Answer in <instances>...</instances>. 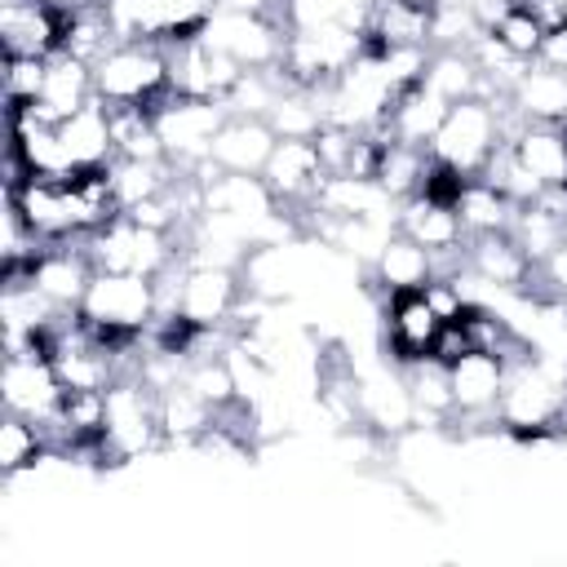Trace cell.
<instances>
[{"label":"cell","instance_id":"obj_1","mask_svg":"<svg viewBox=\"0 0 567 567\" xmlns=\"http://www.w3.org/2000/svg\"><path fill=\"white\" fill-rule=\"evenodd\" d=\"M151 115H155V133L164 142V159L177 164V168H199L208 164V151H213V137L217 128L226 124V102H213V97H190V93H177L173 84L159 89L151 102H142Z\"/></svg>","mask_w":567,"mask_h":567},{"label":"cell","instance_id":"obj_2","mask_svg":"<svg viewBox=\"0 0 567 567\" xmlns=\"http://www.w3.org/2000/svg\"><path fill=\"white\" fill-rule=\"evenodd\" d=\"M80 315L106 341L142 337L159 315L155 279L151 275H133V270H93V284H89V292L80 301Z\"/></svg>","mask_w":567,"mask_h":567},{"label":"cell","instance_id":"obj_3","mask_svg":"<svg viewBox=\"0 0 567 567\" xmlns=\"http://www.w3.org/2000/svg\"><path fill=\"white\" fill-rule=\"evenodd\" d=\"M159 390L146 385L142 377H120L106 385V430H102V452L106 465L137 461L146 452H159Z\"/></svg>","mask_w":567,"mask_h":567},{"label":"cell","instance_id":"obj_4","mask_svg":"<svg viewBox=\"0 0 567 567\" xmlns=\"http://www.w3.org/2000/svg\"><path fill=\"white\" fill-rule=\"evenodd\" d=\"M93 89L111 106H142L168 89V53L155 40H124L93 62Z\"/></svg>","mask_w":567,"mask_h":567},{"label":"cell","instance_id":"obj_5","mask_svg":"<svg viewBox=\"0 0 567 567\" xmlns=\"http://www.w3.org/2000/svg\"><path fill=\"white\" fill-rule=\"evenodd\" d=\"M501 146V128H496V111L487 97H465L456 106H447L434 142H430V155L452 164L456 173L465 177H478L487 168V159L496 155Z\"/></svg>","mask_w":567,"mask_h":567},{"label":"cell","instance_id":"obj_6","mask_svg":"<svg viewBox=\"0 0 567 567\" xmlns=\"http://www.w3.org/2000/svg\"><path fill=\"white\" fill-rule=\"evenodd\" d=\"M261 177H266L275 204H279L288 217H297L306 204H315V195H319L328 168H323V159H319L315 137H279L275 151H270V159H266V168H261Z\"/></svg>","mask_w":567,"mask_h":567},{"label":"cell","instance_id":"obj_7","mask_svg":"<svg viewBox=\"0 0 567 567\" xmlns=\"http://www.w3.org/2000/svg\"><path fill=\"white\" fill-rule=\"evenodd\" d=\"M204 40L217 44L221 53H230L239 66H279L288 31L279 22H270V18H257V13L213 9L208 22H204Z\"/></svg>","mask_w":567,"mask_h":567},{"label":"cell","instance_id":"obj_8","mask_svg":"<svg viewBox=\"0 0 567 567\" xmlns=\"http://www.w3.org/2000/svg\"><path fill=\"white\" fill-rule=\"evenodd\" d=\"M0 399H4V412L31 416V421H49L58 412V403H62V381H58L49 354H40V350L4 354Z\"/></svg>","mask_w":567,"mask_h":567},{"label":"cell","instance_id":"obj_9","mask_svg":"<svg viewBox=\"0 0 567 567\" xmlns=\"http://www.w3.org/2000/svg\"><path fill=\"white\" fill-rule=\"evenodd\" d=\"M381 315H385V341H381V350H385V359L394 368H403L412 359H425L434 350L439 332H443V319L425 301L421 288L416 292H390L385 306H381Z\"/></svg>","mask_w":567,"mask_h":567},{"label":"cell","instance_id":"obj_10","mask_svg":"<svg viewBox=\"0 0 567 567\" xmlns=\"http://www.w3.org/2000/svg\"><path fill=\"white\" fill-rule=\"evenodd\" d=\"M244 301L239 270L226 266H186L182 270V292H177V315L195 328H221Z\"/></svg>","mask_w":567,"mask_h":567},{"label":"cell","instance_id":"obj_11","mask_svg":"<svg viewBox=\"0 0 567 567\" xmlns=\"http://www.w3.org/2000/svg\"><path fill=\"white\" fill-rule=\"evenodd\" d=\"M447 377H452V416H465V421L496 416V403H501V390H505V363H501V354L465 350L461 359L447 363Z\"/></svg>","mask_w":567,"mask_h":567},{"label":"cell","instance_id":"obj_12","mask_svg":"<svg viewBox=\"0 0 567 567\" xmlns=\"http://www.w3.org/2000/svg\"><path fill=\"white\" fill-rule=\"evenodd\" d=\"M0 44L18 58H49L62 49V9L49 0H0Z\"/></svg>","mask_w":567,"mask_h":567},{"label":"cell","instance_id":"obj_13","mask_svg":"<svg viewBox=\"0 0 567 567\" xmlns=\"http://www.w3.org/2000/svg\"><path fill=\"white\" fill-rule=\"evenodd\" d=\"M275 142L279 137H275V128L266 120H257V115H226V124L213 137L208 164L217 173H252V177H261Z\"/></svg>","mask_w":567,"mask_h":567},{"label":"cell","instance_id":"obj_14","mask_svg":"<svg viewBox=\"0 0 567 567\" xmlns=\"http://www.w3.org/2000/svg\"><path fill=\"white\" fill-rule=\"evenodd\" d=\"M97 97L93 89V66L71 58V53H49V71H44V89H40V102H31V111L49 124H62L66 115H75L80 106H89Z\"/></svg>","mask_w":567,"mask_h":567},{"label":"cell","instance_id":"obj_15","mask_svg":"<svg viewBox=\"0 0 567 567\" xmlns=\"http://www.w3.org/2000/svg\"><path fill=\"white\" fill-rule=\"evenodd\" d=\"M58 142L66 151V159L75 168L89 164H111L115 159V137H111V111L102 97H93L89 106H80L75 115H66L58 124Z\"/></svg>","mask_w":567,"mask_h":567},{"label":"cell","instance_id":"obj_16","mask_svg":"<svg viewBox=\"0 0 567 567\" xmlns=\"http://www.w3.org/2000/svg\"><path fill=\"white\" fill-rule=\"evenodd\" d=\"M368 270H372V284L381 288V297H390V292H416V288H425L434 279V257L412 235L394 230L390 244L381 248V257Z\"/></svg>","mask_w":567,"mask_h":567},{"label":"cell","instance_id":"obj_17","mask_svg":"<svg viewBox=\"0 0 567 567\" xmlns=\"http://www.w3.org/2000/svg\"><path fill=\"white\" fill-rule=\"evenodd\" d=\"M399 230L412 235L430 252H447V248H461L470 239L461 213L452 204H434L425 195H412V199L399 204Z\"/></svg>","mask_w":567,"mask_h":567},{"label":"cell","instance_id":"obj_18","mask_svg":"<svg viewBox=\"0 0 567 567\" xmlns=\"http://www.w3.org/2000/svg\"><path fill=\"white\" fill-rule=\"evenodd\" d=\"M514 159L540 186H567V124H532L509 142Z\"/></svg>","mask_w":567,"mask_h":567},{"label":"cell","instance_id":"obj_19","mask_svg":"<svg viewBox=\"0 0 567 567\" xmlns=\"http://www.w3.org/2000/svg\"><path fill=\"white\" fill-rule=\"evenodd\" d=\"M514 106L532 124H567V71L549 62H532L514 84Z\"/></svg>","mask_w":567,"mask_h":567},{"label":"cell","instance_id":"obj_20","mask_svg":"<svg viewBox=\"0 0 567 567\" xmlns=\"http://www.w3.org/2000/svg\"><path fill=\"white\" fill-rule=\"evenodd\" d=\"M421 84H425L434 97H443L447 106H456V102L483 93V71L474 66V58H470L465 49H434V53H430V66H425V75H421Z\"/></svg>","mask_w":567,"mask_h":567},{"label":"cell","instance_id":"obj_21","mask_svg":"<svg viewBox=\"0 0 567 567\" xmlns=\"http://www.w3.org/2000/svg\"><path fill=\"white\" fill-rule=\"evenodd\" d=\"M403 385H408V399L416 408V421L430 416V421H447L452 416V377H447V363H439L434 354L425 359H412L399 368Z\"/></svg>","mask_w":567,"mask_h":567},{"label":"cell","instance_id":"obj_22","mask_svg":"<svg viewBox=\"0 0 567 567\" xmlns=\"http://www.w3.org/2000/svg\"><path fill=\"white\" fill-rule=\"evenodd\" d=\"M456 213H461V221H465L470 235H483V230H509L518 204L505 190H496L492 182L470 177L465 190H461V199H456Z\"/></svg>","mask_w":567,"mask_h":567},{"label":"cell","instance_id":"obj_23","mask_svg":"<svg viewBox=\"0 0 567 567\" xmlns=\"http://www.w3.org/2000/svg\"><path fill=\"white\" fill-rule=\"evenodd\" d=\"M40 461H49V439H44L40 421L4 412V421H0V470H4V478L22 474V470H35Z\"/></svg>","mask_w":567,"mask_h":567},{"label":"cell","instance_id":"obj_24","mask_svg":"<svg viewBox=\"0 0 567 567\" xmlns=\"http://www.w3.org/2000/svg\"><path fill=\"white\" fill-rule=\"evenodd\" d=\"M44 71H49V58H18V53H4V71H0L4 106H31V102H40Z\"/></svg>","mask_w":567,"mask_h":567},{"label":"cell","instance_id":"obj_25","mask_svg":"<svg viewBox=\"0 0 567 567\" xmlns=\"http://www.w3.org/2000/svg\"><path fill=\"white\" fill-rule=\"evenodd\" d=\"M492 35L509 49V53H518V58H527V62H536V53H540V40H545V22L536 18V9H527V4H514L496 27H492Z\"/></svg>","mask_w":567,"mask_h":567},{"label":"cell","instance_id":"obj_26","mask_svg":"<svg viewBox=\"0 0 567 567\" xmlns=\"http://www.w3.org/2000/svg\"><path fill=\"white\" fill-rule=\"evenodd\" d=\"M536 62H549V66H563V71H567V22H558V27L545 31Z\"/></svg>","mask_w":567,"mask_h":567},{"label":"cell","instance_id":"obj_27","mask_svg":"<svg viewBox=\"0 0 567 567\" xmlns=\"http://www.w3.org/2000/svg\"><path fill=\"white\" fill-rule=\"evenodd\" d=\"M540 279L549 284L554 297H567V239H563V248L540 266Z\"/></svg>","mask_w":567,"mask_h":567},{"label":"cell","instance_id":"obj_28","mask_svg":"<svg viewBox=\"0 0 567 567\" xmlns=\"http://www.w3.org/2000/svg\"><path fill=\"white\" fill-rule=\"evenodd\" d=\"M554 4H558V9H567V0H554Z\"/></svg>","mask_w":567,"mask_h":567},{"label":"cell","instance_id":"obj_29","mask_svg":"<svg viewBox=\"0 0 567 567\" xmlns=\"http://www.w3.org/2000/svg\"><path fill=\"white\" fill-rule=\"evenodd\" d=\"M49 4H62V0H49Z\"/></svg>","mask_w":567,"mask_h":567}]
</instances>
